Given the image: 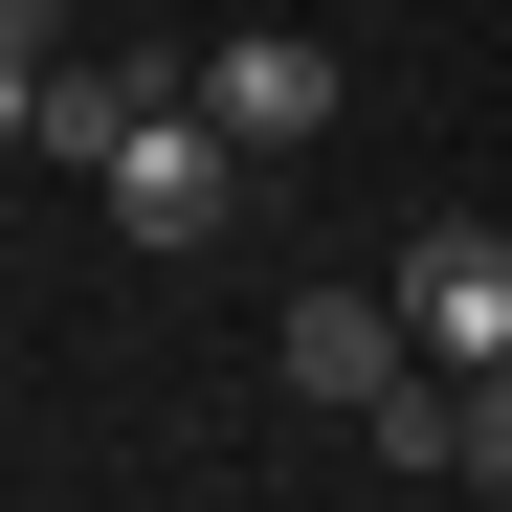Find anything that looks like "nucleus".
<instances>
[{
	"mask_svg": "<svg viewBox=\"0 0 512 512\" xmlns=\"http://www.w3.org/2000/svg\"><path fill=\"white\" fill-rule=\"evenodd\" d=\"M23 90H45V67H0V156H23Z\"/></svg>",
	"mask_w": 512,
	"mask_h": 512,
	"instance_id": "6",
	"label": "nucleus"
},
{
	"mask_svg": "<svg viewBox=\"0 0 512 512\" xmlns=\"http://www.w3.org/2000/svg\"><path fill=\"white\" fill-rule=\"evenodd\" d=\"M112 223H134V245H223V223H245V134H223L201 90H156V112L112 134Z\"/></svg>",
	"mask_w": 512,
	"mask_h": 512,
	"instance_id": "1",
	"label": "nucleus"
},
{
	"mask_svg": "<svg viewBox=\"0 0 512 512\" xmlns=\"http://www.w3.org/2000/svg\"><path fill=\"white\" fill-rule=\"evenodd\" d=\"M446 468H468V490H512V357H490V379H446Z\"/></svg>",
	"mask_w": 512,
	"mask_h": 512,
	"instance_id": "5",
	"label": "nucleus"
},
{
	"mask_svg": "<svg viewBox=\"0 0 512 512\" xmlns=\"http://www.w3.org/2000/svg\"><path fill=\"white\" fill-rule=\"evenodd\" d=\"M379 290H401V334H423L446 379H490V357H512V223H423Z\"/></svg>",
	"mask_w": 512,
	"mask_h": 512,
	"instance_id": "2",
	"label": "nucleus"
},
{
	"mask_svg": "<svg viewBox=\"0 0 512 512\" xmlns=\"http://www.w3.org/2000/svg\"><path fill=\"white\" fill-rule=\"evenodd\" d=\"M401 379H423L401 290H290V401H401Z\"/></svg>",
	"mask_w": 512,
	"mask_h": 512,
	"instance_id": "4",
	"label": "nucleus"
},
{
	"mask_svg": "<svg viewBox=\"0 0 512 512\" xmlns=\"http://www.w3.org/2000/svg\"><path fill=\"white\" fill-rule=\"evenodd\" d=\"M179 90L245 134V156H290V134H334V45H290V23H245V45H201Z\"/></svg>",
	"mask_w": 512,
	"mask_h": 512,
	"instance_id": "3",
	"label": "nucleus"
}]
</instances>
